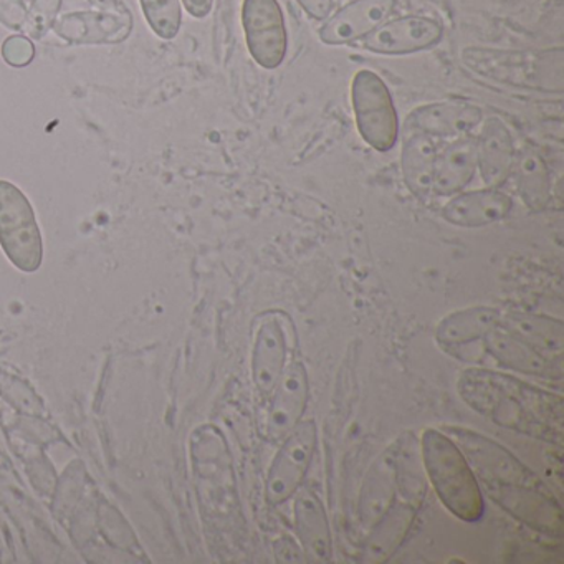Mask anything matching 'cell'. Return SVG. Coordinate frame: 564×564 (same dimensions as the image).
Instances as JSON below:
<instances>
[{
    "mask_svg": "<svg viewBox=\"0 0 564 564\" xmlns=\"http://www.w3.org/2000/svg\"><path fill=\"white\" fill-rule=\"evenodd\" d=\"M444 37V28L422 15L386 21L362 39V47L378 55H411L435 47Z\"/></svg>",
    "mask_w": 564,
    "mask_h": 564,
    "instance_id": "obj_12",
    "label": "cell"
},
{
    "mask_svg": "<svg viewBox=\"0 0 564 564\" xmlns=\"http://www.w3.org/2000/svg\"><path fill=\"white\" fill-rule=\"evenodd\" d=\"M310 394H312V388H310L308 369L302 359H292L267 398L269 402L265 415L267 441L279 444L303 421V415L308 408Z\"/></svg>",
    "mask_w": 564,
    "mask_h": 564,
    "instance_id": "obj_10",
    "label": "cell"
},
{
    "mask_svg": "<svg viewBox=\"0 0 564 564\" xmlns=\"http://www.w3.org/2000/svg\"><path fill=\"white\" fill-rule=\"evenodd\" d=\"M55 34L70 44L117 45L127 41L133 31V15L115 12L87 11L62 15L54 24Z\"/></svg>",
    "mask_w": 564,
    "mask_h": 564,
    "instance_id": "obj_15",
    "label": "cell"
},
{
    "mask_svg": "<svg viewBox=\"0 0 564 564\" xmlns=\"http://www.w3.org/2000/svg\"><path fill=\"white\" fill-rule=\"evenodd\" d=\"M513 171L523 203L533 213H543L551 200L550 171L543 158L533 148H523L514 158Z\"/></svg>",
    "mask_w": 564,
    "mask_h": 564,
    "instance_id": "obj_25",
    "label": "cell"
},
{
    "mask_svg": "<svg viewBox=\"0 0 564 564\" xmlns=\"http://www.w3.org/2000/svg\"><path fill=\"white\" fill-rule=\"evenodd\" d=\"M484 120L480 108L462 101L422 105L411 111L404 123L405 133H422L431 138L467 137Z\"/></svg>",
    "mask_w": 564,
    "mask_h": 564,
    "instance_id": "obj_17",
    "label": "cell"
},
{
    "mask_svg": "<svg viewBox=\"0 0 564 564\" xmlns=\"http://www.w3.org/2000/svg\"><path fill=\"white\" fill-rule=\"evenodd\" d=\"M273 554L279 563H308L299 541L290 536L273 541Z\"/></svg>",
    "mask_w": 564,
    "mask_h": 564,
    "instance_id": "obj_30",
    "label": "cell"
},
{
    "mask_svg": "<svg viewBox=\"0 0 564 564\" xmlns=\"http://www.w3.org/2000/svg\"><path fill=\"white\" fill-rule=\"evenodd\" d=\"M293 329L290 316L279 310H270L257 318L253 329L252 355H250V371H252L253 388L257 395L267 401L270 392L285 372L290 359L289 333Z\"/></svg>",
    "mask_w": 564,
    "mask_h": 564,
    "instance_id": "obj_8",
    "label": "cell"
},
{
    "mask_svg": "<svg viewBox=\"0 0 564 564\" xmlns=\"http://www.w3.org/2000/svg\"><path fill=\"white\" fill-rule=\"evenodd\" d=\"M351 101L362 140L378 153L391 151L398 143L399 120L384 80L375 72L359 70L352 78Z\"/></svg>",
    "mask_w": 564,
    "mask_h": 564,
    "instance_id": "obj_5",
    "label": "cell"
},
{
    "mask_svg": "<svg viewBox=\"0 0 564 564\" xmlns=\"http://www.w3.org/2000/svg\"><path fill=\"white\" fill-rule=\"evenodd\" d=\"M0 54L11 67L24 68L34 61L35 47L25 35H11L0 47Z\"/></svg>",
    "mask_w": 564,
    "mask_h": 564,
    "instance_id": "obj_28",
    "label": "cell"
},
{
    "mask_svg": "<svg viewBox=\"0 0 564 564\" xmlns=\"http://www.w3.org/2000/svg\"><path fill=\"white\" fill-rule=\"evenodd\" d=\"M310 19L326 21L332 14L333 0H296Z\"/></svg>",
    "mask_w": 564,
    "mask_h": 564,
    "instance_id": "obj_31",
    "label": "cell"
},
{
    "mask_svg": "<svg viewBox=\"0 0 564 564\" xmlns=\"http://www.w3.org/2000/svg\"><path fill=\"white\" fill-rule=\"evenodd\" d=\"M399 494V438L386 447L366 471L358 498V523L362 534L391 507Z\"/></svg>",
    "mask_w": 564,
    "mask_h": 564,
    "instance_id": "obj_13",
    "label": "cell"
},
{
    "mask_svg": "<svg viewBox=\"0 0 564 564\" xmlns=\"http://www.w3.org/2000/svg\"><path fill=\"white\" fill-rule=\"evenodd\" d=\"M513 209V200L498 187L458 193L445 204L442 217L452 226L478 229L501 223Z\"/></svg>",
    "mask_w": 564,
    "mask_h": 564,
    "instance_id": "obj_19",
    "label": "cell"
},
{
    "mask_svg": "<svg viewBox=\"0 0 564 564\" xmlns=\"http://www.w3.org/2000/svg\"><path fill=\"white\" fill-rule=\"evenodd\" d=\"M28 19L24 0H0V24L11 31H22Z\"/></svg>",
    "mask_w": 564,
    "mask_h": 564,
    "instance_id": "obj_29",
    "label": "cell"
},
{
    "mask_svg": "<svg viewBox=\"0 0 564 564\" xmlns=\"http://www.w3.org/2000/svg\"><path fill=\"white\" fill-rule=\"evenodd\" d=\"M242 28L253 61L275 70L289 52V32L279 0H243Z\"/></svg>",
    "mask_w": 564,
    "mask_h": 564,
    "instance_id": "obj_9",
    "label": "cell"
},
{
    "mask_svg": "<svg viewBox=\"0 0 564 564\" xmlns=\"http://www.w3.org/2000/svg\"><path fill=\"white\" fill-rule=\"evenodd\" d=\"M462 401L494 424L547 444L563 445L564 404L560 394L508 372L464 369L457 379Z\"/></svg>",
    "mask_w": 564,
    "mask_h": 564,
    "instance_id": "obj_1",
    "label": "cell"
},
{
    "mask_svg": "<svg viewBox=\"0 0 564 564\" xmlns=\"http://www.w3.org/2000/svg\"><path fill=\"white\" fill-rule=\"evenodd\" d=\"M98 11L115 12V14H127L128 8L123 0H88Z\"/></svg>",
    "mask_w": 564,
    "mask_h": 564,
    "instance_id": "obj_33",
    "label": "cell"
},
{
    "mask_svg": "<svg viewBox=\"0 0 564 564\" xmlns=\"http://www.w3.org/2000/svg\"><path fill=\"white\" fill-rule=\"evenodd\" d=\"M140 4L144 19L158 37L163 41L177 37L183 24L181 0H140Z\"/></svg>",
    "mask_w": 564,
    "mask_h": 564,
    "instance_id": "obj_26",
    "label": "cell"
},
{
    "mask_svg": "<svg viewBox=\"0 0 564 564\" xmlns=\"http://www.w3.org/2000/svg\"><path fill=\"white\" fill-rule=\"evenodd\" d=\"M501 312L494 306H471L444 316L435 328V341L445 351L484 341L488 333L500 326Z\"/></svg>",
    "mask_w": 564,
    "mask_h": 564,
    "instance_id": "obj_21",
    "label": "cell"
},
{
    "mask_svg": "<svg viewBox=\"0 0 564 564\" xmlns=\"http://www.w3.org/2000/svg\"><path fill=\"white\" fill-rule=\"evenodd\" d=\"M485 351L508 371L520 375L534 376V378L560 379L561 362L546 358L543 352L518 338L513 333L497 326L494 332L484 338Z\"/></svg>",
    "mask_w": 564,
    "mask_h": 564,
    "instance_id": "obj_18",
    "label": "cell"
},
{
    "mask_svg": "<svg viewBox=\"0 0 564 564\" xmlns=\"http://www.w3.org/2000/svg\"><path fill=\"white\" fill-rule=\"evenodd\" d=\"M398 0H352L326 19L319 29V41L326 45H349L384 24L394 12Z\"/></svg>",
    "mask_w": 564,
    "mask_h": 564,
    "instance_id": "obj_16",
    "label": "cell"
},
{
    "mask_svg": "<svg viewBox=\"0 0 564 564\" xmlns=\"http://www.w3.org/2000/svg\"><path fill=\"white\" fill-rule=\"evenodd\" d=\"M514 141L503 121L490 118L485 121L477 138V170L488 187L500 189L513 173Z\"/></svg>",
    "mask_w": 564,
    "mask_h": 564,
    "instance_id": "obj_20",
    "label": "cell"
},
{
    "mask_svg": "<svg viewBox=\"0 0 564 564\" xmlns=\"http://www.w3.org/2000/svg\"><path fill=\"white\" fill-rule=\"evenodd\" d=\"M0 247L15 269L37 272L44 262V242L34 207L15 184L0 180Z\"/></svg>",
    "mask_w": 564,
    "mask_h": 564,
    "instance_id": "obj_3",
    "label": "cell"
},
{
    "mask_svg": "<svg viewBox=\"0 0 564 564\" xmlns=\"http://www.w3.org/2000/svg\"><path fill=\"white\" fill-rule=\"evenodd\" d=\"M265 478V501L280 507L292 500L305 481L318 445V429L313 419L300 422L282 441Z\"/></svg>",
    "mask_w": 564,
    "mask_h": 564,
    "instance_id": "obj_6",
    "label": "cell"
},
{
    "mask_svg": "<svg viewBox=\"0 0 564 564\" xmlns=\"http://www.w3.org/2000/svg\"><path fill=\"white\" fill-rule=\"evenodd\" d=\"M477 171V138L460 137L437 154L434 194L455 196L474 180Z\"/></svg>",
    "mask_w": 564,
    "mask_h": 564,
    "instance_id": "obj_22",
    "label": "cell"
},
{
    "mask_svg": "<svg viewBox=\"0 0 564 564\" xmlns=\"http://www.w3.org/2000/svg\"><path fill=\"white\" fill-rule=\"evenodd\" d=\"M425 477L441 503L465 523L484 517L485 498L480 481L458 445L442 429L427 427L417 441Z\"/></svg>",
    "mask_w": 564,
    "mask_h": 564,
    "instance_id": "obj_2",
    "label": "cell"
},
{
    "mask_svg": "<svg viewBox=\"0 0 564 564\" xmlns=\"http://www.w3.org/2000/svg\"><path fill=\"white\" fill-rule=\"evenodd\" d=\"M481 491L530 530L557 540L563 538V508L543 481L531 485H490L481 487Z\"/></svg>",
    "mask_w": 564,
    "mask_h": 564,
    "instance_id": "obj_7",
    "label": "cell"
},
{
    "mask_svg": "<svg viewBox=\"0 0 564 564\" xmlns=\"http://www.w3.org/2000/svg\"><path fill=\"white\" fill-rule=\"evenodd\" d=\"M293 524L296 541L308 563H329L333 557V536L328 513L322 497L313 488L300 487L293 495Z\"/></svg>",
    "mask_w": 564,
    "mask_h": 564,
    "instance_id": "obj_14",
    "label": "cell"
},
{
    "mask_svg": "<svg viewBox=\"0 0 564 564\" xmlns=\"http://www.w3.org/2000/svg\"><path fill=\"white\" fill-rule=\"evenodd\" d=\"M437 147L427 134L405 133L402 141L401 166L405 186L419 200L434 194Z\"/></svg>",
    "mask_w": 564,
    "mask_h": 564,
    "instance_id": "obj_24",
    "label": "cell"
},
{
    "mask_svg": "<svg viewBox=\"0 0 564 564\" xmlns=\"http://www.w3.org/2000/svg\"><path fill=\"white\" fill-rule=\"evenodd\" d=\"M442 431L458 445L471 470L477 475L480 487L531 485L543 481L513 452L488 435L462 425H447L442 427Z\"/></svg>",
    "mask_w": 564,
    "mask_h": 564,
    "instance_id": "obj_4",
    "label": "cell"
},
{
    "mask_svg": "<svg viewBox=\"0 0 564 564\" xmlns=\"http://www.w3.org/2000/svg\"><path fill=\"white\" fill-rule=\"evenodd\" d=\"M187 14L194 19H206L213 12L214 0H181Z\"/></svg>",
    "mask_w": 564,
    "mask_h": 564,
    "instance_id": "obj_32",
    "label": "cell"
},
{
    "mask_svg": "<svg viewBox=\"0 0 564 564\" xmlns=\"http://www.w3.org/2000/svg\"><path fill=\"white\" fill-rule=\"evenodd\" d=\"M424 497L399 491L391 507L365 534L362 561L368 564L388 563L408 540L414 528Z\"/></svg>",
    "mask_w": 564,
    "mask_h": 564,
    "instance_id": "obj_11",
    "label": "cell"
},
{
    "mask_svg": "<svg viewBox=\"0 0 564 564\" xmlns=\"http://www.w3.org/2000/svg\"><path fill=\"white\" fill-rule=\"evenodd\" d=\"M500 326L543 352L546 358L561 362L564 345V325L561 319L538 313L501 312Z\"/></svg>",
    "mask_w": 564,
    "mask_h": 564,
    "instance_id": "obj_23",
    "label": "cell"
},
{
    "mask_svg": "<svg viewBox=\"0 0 564 564\" xmlns=\"http://www.w3.org/2000/svg\"><path fill=\"white\" fill-rule=\"evenodd\" d=\"M62 0H32L25 19V32L35 41H41L54 28L61 12Z\"/></svg>",
    "mask_w": 564,
    "mask_h": 564,
    "instance_id": "obj_27",
    "label": "cell"
}]
</instances>
